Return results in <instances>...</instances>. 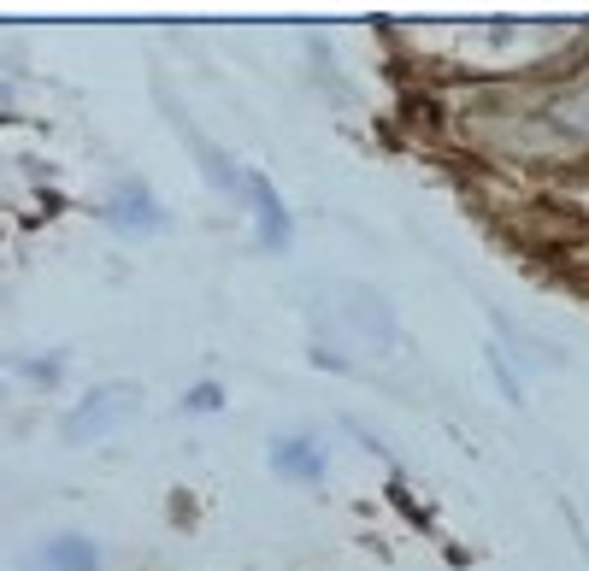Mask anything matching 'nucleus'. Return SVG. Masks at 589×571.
<instances>
[{
    "mask_svg": "<svg viewBox=\"0 0 589 571\" xmlns=\"http://www.w3.org/2000/svg\"><path fill=\"white\" fill-rule=\"evenodd\" d=\"M130 407H136V389H101V395H94V401H89L83 412H71V418H65L71 442H89V436L101 430L106 418H119V412H130Z\"/></svg>",
    "mask_w": 589,
    "mask_h": 571,
    "instance_id": "1",
    "label": "nucleus"
},
{
    "mask_svg": "<svg viewBox=\"0 0 589 571\" xmlns=\"http://www.w3.org/2000/svg\"><path fill=\"white\" fill-rule=\"evenodd\" d=\"M35 571H94V548L83 537H53L35 554Z\"/></svg>",
    "mask_w": 589,
    "mask_h": 571,
    "instance_id": "2",
    "label": "nucleus"
},
{
    "mask_svg": "<svg viewBox=\"0 0 589 571\" xmlns=\"http://www.w3.org/2000/svg\"><path fill=\"white\" fill-rule=\"evenodd\" d=\"M119 224H130V231H154L160 224V206H148V188L142 183H124L119 195H112V206H106Z\"/></svg>",
    "mask_w": 589,
    "mask_h": 571,
    "instance_id": "3",
    "label": "nucleus"
},
{
    "mask_svg": "<svg viewBox=\"0 0 589 571\" xmlns=\"http://www.w3.org/2000/svg\"><path fill=\"white\" fill-rule=\"evenodd\" d=\"M254 206H260V218H265V242H272V247H283V242H290V218H283L277 213V195H272V183H254Z\"/></svg>",
    "mask_w": 589,
    "mask_h": 571,
    "instance_id": "4",
    "label": "nucleus"
},
{
    "mask_svg": "<svg viewBox=\"0 0 589 571\" xmlns=\"http://www.w3.org/2000/svg\"><path fill=\"white\" fill-rule=\"evenodd\" d=\"M277 466H283V471H307V478H318V471H325V466H318V453L301 448V442H283V448H277Z\"/></svg>",
    "mask_w": 589,
    "mask_h": 571,
    "instance_id": "5",
    "label": "nucleus"
},
{
    "mask_svg": "<svg viewBox=\"0 0 589 571\" xmlns=\"http://www.w3.org/2000/svg\"><path fill=\"white\" fill-rule=\"evenodd\" d=\"M206 407H224V389H213V384H206V389H195V395H189V412H206Z\"/></svg>",
    "mask_w": 589,
    "mask_h": 571,
    "instance_id": "6",
    "label": "nucleus"
}]
</instances>
